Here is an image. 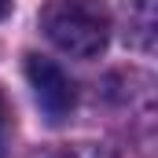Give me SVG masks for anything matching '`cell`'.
<instances>
[{
    "instance_id": "6da1fadb",
    "label": "cell",
    "mask_w": 158,
    "mask_h": 158,
    "mask_svg": "<svg viewBox=\"0 0 158 158\" xmlns=\"http://www.w3.org/2000/svg\"><path fill=\"white\" fill-rule=\"evenodd\" d=\"M40 30L59 52L96 59L110 40V11L103 0H48L40 7Z\"/></svg>"
},
{
    "instance_id": "7a4b0ae2",
    "label": "cell",
    "mask_w": 158,
    "mask_h": 158,
    "mask_svg": "<svg viewBox=\"0 0 158 158\" xmlns=\"http://www.w3.org/2000/svg\"><path fill=\"white\" fill-rule=\"evenodd\" d=\"M26 77H30V88H33L40 110L52 125L70 118V110L77 103V92H74V81L63 74V66H55L44 55H26Z\"/></svg>"
},
{
    "instance_id": "3957f363",
    "label": "cell",
    "mask_w": 158,
    "mask_h": 158,
    "mask_svg": "<svg viewBox=\"0 0 158 158\" xmlns=\"http://www.w3.org/2000/svg\"><path fill=\"white\" fill-rule=\"evenodd\" d=\"M155 0H125V40L140 52L155 48Z\"/></svg>"
},
{
    "instance_id": "277c9868",
    "label": "cell",
    "mask_w": 158,
    "mask_h": 158,
    "mask_svg": "<svg viewBox=\"0 0 158 158\" xmlns=\"http://www.w3.org/2000/svg\"><path fill=\"white\" fill-rule=\"evenodd\" d=\"M7 140H11V110H7V99L0 92V158L7 155Z\"/></svg>"
},
{
    "instance_id": "5b68a950",
    "label": "cell",
    "mask_w": 158,
    "mask_h": 158,
    "mask_svg": "<svg viewBox=\"0 0 158 158\" xmlns=\"http://www.w3.org/2000/svg\"><path fill=\"white\" fill-rule=\"evenodd\" d=\"M7 11H11V0H0V19H7Z\"/></svg>"
}]
</instances>
